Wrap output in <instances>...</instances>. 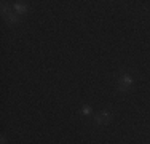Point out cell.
Instances as JSON below:
<instances>
[{"label": "cell", "instance_id": "6da1fadb", "mask_svg": "<svg viewBox=\"0 0 150 144\" xmlns=\"http://www.w3.org/2000/svg\"><path fill=\"white\" fill-rule=\"evenodd\" d=\"M133 77L128 74H123L121 77L118 78V90L120 91H128V90L131 88V85H133Z\"/></svg>", "mask_w": 150, "mask_h": 144}, {"label": "cell", "instance_id": "7a4b0ae2", "mask_svg": "<svg viewBox=\"0 0 150 144\" xmlns=\"http://www.w3.org/2000/svg\"><path fill=\"white\" fill-rule=\"evenodd\" d=\"M110 120H112V112H110V110H102V112H99L94 117L96 125H105V123H109Z\"/></svg>", "mask_w": 150, "mask_h": 144}, {"label": "cell", "instance_id": "3957f363", "mask_svg": "<svg viewBox=\"0 0 150 144\" xmlns=\"http://www.w3.org/2000/svg\"><path fill=\"white\" fill-rule=\"evenodd\" d=\"M13 10H15V13H18L19 16H24V14L27 13V3L15 2V3H13Z\"/></svg>", "mask_w": 150, "mask_h": 144}, {"label": "cell", "instance_id": "277c9868", "mask_svg": "<svg viewBox=\"0 0 150 144\" xmlns=\"http://www.w3.org/2000/svg\"><path fill=\"white\" fill-rule=\"evenodd\" d=\"M3 19H5L8 24H18V23H19V14L15 13V11H11V13L5 14V16H3Z\"/></svg>", "mask_w": 150, "mask_h": 144}, {"label": "cell", "instance_id": "5b68a950", "mask_svg": "<svg viewBox=\"0 0 150 144\" xmlns=\"http://www.w3.org/2000/svg\"><path fill=\"white\" fill-rule=\"evenodd\" d=\"M80 114L85 115V117H90V115L93 114L91 106H88V104H83V106H81V109H80Z\"/></svg>", "mask_w": 150, "mask_h": 144}, {"label": "cell", "instance_id": "8992f818", "mask_svg": "<svg viewBox=\"0 0 150 144\" xmlns=\"http://www.w3.org/2000/svg\"><path fill=\"white\" fill-rule=\"evenodd\" d=\"M13 11V6H10L6 2H2V14L5 16V14H8V13H11Z\"/></svg>", "mask_w": 150, "mask_h": 144}, {"label": "cell", "instance_id": "52a82bcc", "mask_svg": "<svg viewBox=\"0 0 150 144\" xmlns=\"http://www.w3.org/2000/svg\"><path fill=\"white\" fill-rule=\"evenodd\" d=\"M0 143H2V144H6V138H5V135H2V139H0Z\"/></svg>", "mask_w": 150, "mask_h": 144}]
</instances>
